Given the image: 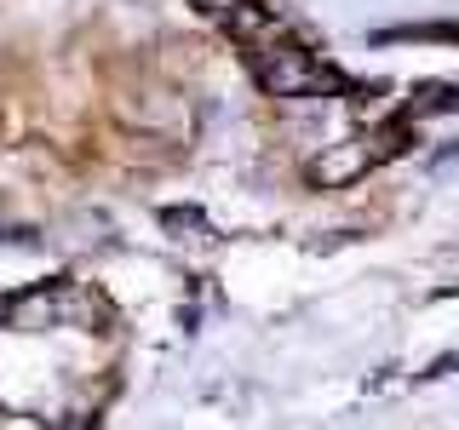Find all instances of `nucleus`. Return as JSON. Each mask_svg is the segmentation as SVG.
Returning a JSON list of instances; mask_svg holds the SVG:
<instances>
[{"instance_id": "nucleus-1", "label": "nucleus", "mask_w": 459, "mask_h": 430, "mask_svg": "<svg viewBox=\"0 0 459 430\" xmlns=\"http://www.w3.org/2000/svg\"><path fill=\"white\" fill-rule=\"evenodd\" d=\"M247 57H253L258 86H264V92H276V98H310V92H327V86H339L333 69H327L316 52H305L299 40H287L281 29H276L270 40H258Z\"/></svg>"}, {"instance_id": "nucleus-2", "label": "nucleus", "mask_w": 459, "mask_h": 430, "mask_svg": "<svg viewBox=\"0 0 459 430\" xmlns=\"http://www.w3.org/2000/svg\"><path fill=\"white\" fill-rule=\"evenodd\" d=\"M373 161V150H344V155H322V161L310 167V178L316 184H344V178H356Z\"/></svg>"}]
</instances>
